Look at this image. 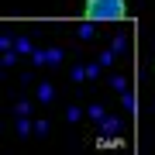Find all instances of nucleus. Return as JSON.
I'll return each instance as SVG.
<instances>
[{
    "label": "nucleus",
    "mask_w": 155,
    "mask_h": 155,
    "mask_svg": "<svg viewBox=\"0 0 155 155\" xmlns=\"http://www.w3.org/2000/svg\"><path fill=\"white\" fill-rule=\"evenodd\" d=\"M127 7L124 0H90L86 4V21H124Z\"/></svg>",
    "instance_id": "f257e3e1"
}]
</instances>
